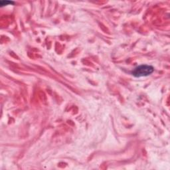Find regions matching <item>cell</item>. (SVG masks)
Returning a JSON list of instances; mask_svg holds the SVG:
<instances>
[{"mask_svg":"<svg viewBox=\"0 0 170 170\" xmlns=\"http://www.w3.org/2000/svg\"><path fill=\"white\" fill-rule=\"evenodd\" d=\"M9 4H14V2H11V1H1V2H0V5H1V6H7L9 5Z\"/></svg>","mask_w":170,"mask_h":170,"instance_id":"obj_2","label":"cell"},{"mask_svg":"<svg viewBox=\"0 0 170 170\" xmlns=\"http://www.w3.org/2000/svg\"><path fill=\"white\" fill-rule=\"evenodd\" d=\"M154 67L150 65H140L135 68L132 71L133 76L135 77H142V76H147L151 75L154 72Z\"/></svg>","mask_w":170,"mask_h":170,"instance_id":"obj_1","label":"cell"}]
</instances>
